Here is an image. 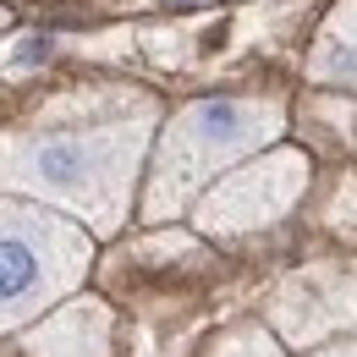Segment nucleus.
Here are the masks:
<instances>
[{
    "label": "nucleus",
    "mask_w": 357,
    "mask_h": 357,
    "mask_svg": "<svg viewBox=\"0 0 357 357\" xmlns=\"http://www.w3.org/2000/svg\"><path fill=\"white\" fill-rule=\"evenodd\" d=\"M330 225L357 236V176L341 181V192H335V204H330Z\"/></svg>",
    "instance_id": "9"
},
{
    "label": "nucleus",
    "mask_w": 357,
    "mask_h": 357,
    "mask_svg": "<svg viewBox=\"0 0 357 357\" xmlns=\"http://www.w3.org/2000/svg\"><path fill=\"white\" fill-rule=\"evenodd\" d=\"M116 341V313L99 297H66L61 308L17 330L22 357H110Z\"/></svg>",
    "instance_id": "6"
},
{
    "label": "nucleus",
    "mask_w": 357,
    "mask_h": 357,
    "mask_svg": "<svg viewBox=\"0 0 357 357\" xmlns=\"http://www.w3.org/2000/svg\"><path fill=\"white\" fill-rule=\"evenodd\" d=\"M308 77L335 83V89H357V0H335V11L324 17L308 55Z\"/></svg>",
    "instance_id": "7"
},
{
    "label": "nucleus",
    "mask_w": 357,
    "mask_h": 357,
    "mask_svg": "<svg viewBox=\"0 0 357 357\" xmlns=\"http://www.w3.org/2000/svg\"><path fill=\"white\" fill-rule=\"evenodd\" d=\"M154 137V99L121 93L110 110H89L61 127L0 137V198L61 209L89 236H116L132 220V192Z\"/></svg>",
    "instance_id": "1"
},
{
    "label": "nucleus",
    "mask_w": 357,
    "mask_h": 357,
    "mask_svg": "<svg viewBox=\"0 0 357 357\" xmlns=\"http://www.w3.org/2000/svg\"><path fill=\"white\" fill-rule=\"evenodd\" d=\"M204 357H286V352H280L275 330H264V324H231L209 341Z\"/></svg>",
    "instance_id": "8"
},
{
    "label": "nucleus",
    "mask_w": 357,
    "mask_h": 357,
    "mask_svg": "<svg viewBox=\"0 0 357 357\" xmlns=\"http://www.w3.org/2000/svg\"><path fill=\"white\" fill-rule=\"evenodd\" d=\"M269 330L286 347H324L330 335L357 330V269L308 264L269 297Z\"/></svg>",
    "instance_id": "5"
},
{
    "label": "nucleus",
    "mask_w": 357,
    "mask_h": 357,
    "mask_svg": "<svg viewBox=\"0 0 357 357\" xmlns=\"http://www.w3.org/2000/svg\"><path fill=\"white\" fill-rule=\"evenodd\" d=\"M280 127H286V110L275 99H253V93L198 99V105L176 110L154 143V165L143 181V220L165 225L187 215L225 171L264 154L280 137Z\"/></svg>",
    "instance_id": "2"
},
{
    "label": "nucleus",
    "mask_w": 357,
    "mask_h": 357,
    "mask_svg": "<svg viewBox=\"0 0 357 357\" xmlns=\"http://www.w3.org/2000/svg\"><path fill=\"white\" fill-rule=\"evenodd\" d=\"M0 28H6V11H0Z\"/></svg>",
    "instance_id": "12"
},
{
    "label": "nucleus",
    "mask_w": 357,
    "mask_h": 357,
    "mask_svg": "<svg viewBox=\"0 0 357 357\" xmlns=\"http://www.w3.org/2000/svg\"><path fill=\"white\" fill-rule=\"evenodd\" d=\"M308 192V154L303 149H264L253 160H242L236 171H225L187 215L198 236H253L280 225Z\"/></svg>",
    "instance_id": "4"
},
{
    "label": "nucleus",
    "mask_w": 357,
    "mask_h": 357,
    "mask_svg": "<svg viewBox=\"0 0 357 357\" xmlns=\"http://www.w3.org/2000/svg\"><path fill=\"white\" fill-rule=\"evenodd\" d=\"M308 357H357V335H347V341H324V347H313Z\"/></svg>",
    "instance_id": "10"
},
{
    "label": "nucleus",
    "mask_w": 357,
    "mask_h": 357,
    "mask_svg": "<svg viewBox=\"0 0 357 357\" xmlns=\"http://www.w3.org/2000/svg\"><path fill=\"white\" fill-rule=\"evenodd\" d=\"M89 269L93 236L77 220L28 198H0V335H17L77 297Z\"/></svg>",
    "instance_id": "3"
},
{
    "label": "nucleus",
    "mask_w": 357,
    "mask_h": 357,
    "mask_svg": "<svg viewBox=\"0 0 357 357\" xmlns=\"http://www.w3.org/2000/svg\"><path fill=\"white\" fill-rule=\"evenodd\" d=\"M154 6H165V11H187V6H209V0H154Z\"/></svg>",
    "instance_id": "11"
}]
</instances>
